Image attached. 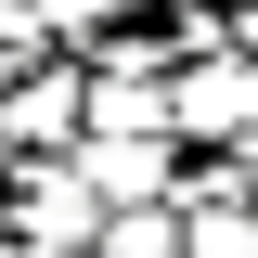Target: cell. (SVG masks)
<instances>
[{
    "instance_id": "obj_1",
    "label": "cell",
    "mask_w": 258,
    "mask_h": 258,
    "mask_svg": "<svg viewBox=\"0 0 258 258\" xmlns=\"http://www.w3.org/2000/svg\"><path fill=\"white\" fill-rule=\"evenodd\" d=\"M0 232H26V245H78V258H91L103 194L78 181V155H13V168H0Z\"/></svg>"
},
{
    "instance_id": "obj_2",
    "label": "cell",
    "mask_w": 258,
    "mask_h": 258,
    "mask_svg": "<svg viewBox=\"0 0 258 258\" xmlns=\"http://www.w3.org/2000/svg\"><path fill=\"white\" fill-rule=\"evenodd\" d=\"M64 155H78V181L103 207H168V181H181V142L168 129H78Z\"/></svg>"
},
{
    "instance_id": "obj_3",
    "label": "cell",
    "mask_w": 258,
    "mask_h": 258,
    "mask_svg": "<svg viewBox=\"0 0 258 258\" xmlns=\"http://www.w3.org/2000/svg\"><path fill=\"white\" fill-rule=\"evenodd\" d=\"M78 142V52H39L0 91V155H64Z\"/></svg>"
},
{
    "instance_id": "obj_4",
    "label": "cell",
    "mask_w": 258,
    "mask_h": 258,
    "mask_svg": "<svg viewBox=\"0 0 258 258\" xmlns=\"http://www.w3.org/2000/svg\"><path fill=\"white\" fill-rule=\"evenodd\" d=\"M0 258H78V245H26V232H0Z\"/></svg>"
},
{
    "instance_id": "obj_5",
    "label": "cell",
    "mask_w": 258,
    "mask_h": 258,
    "mask_svg": "<svg viewBox=\"0 0 258 258\" xmlns=\"http://www.w3.org/2000/svg\"><path fill=\"white\" fill-rule=\"evenodd\" d=\"M0 168H13V155H0Z\"/></svg>"
}]
</instances>
